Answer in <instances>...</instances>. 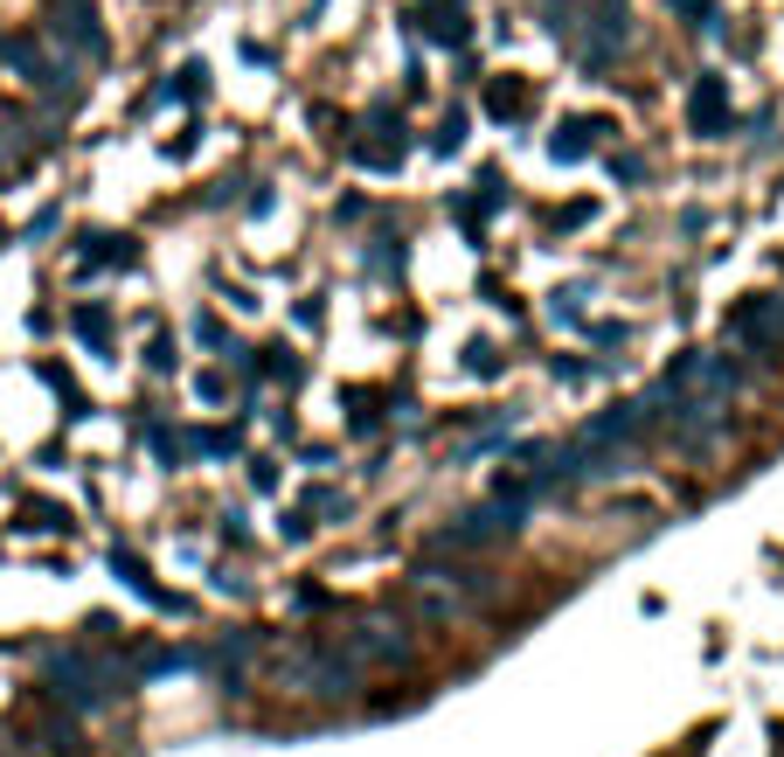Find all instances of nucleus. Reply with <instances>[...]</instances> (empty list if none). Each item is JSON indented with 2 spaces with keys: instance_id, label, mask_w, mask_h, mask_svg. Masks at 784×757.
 Masks as SVG:
<instances>
[{
  "instance_id": "obj_12",
  "label": "nucleus",
  "mask_w": 784,
  "mask_h": 757,
  "mask_svg": "<svg viewBox=\"0 0 784 757\" xmlns=\"http://www.w3.org/2000/svg\"><path fill=\"white\" fill-rule=\"evenodd\" d=\"M22 536H70V507H56V501H22Z\"/></svg>"
},
{
  "instance_id": "obj_3",
  "label": "nucleus",
  "mask_w": 784,
  "mask_h": 757,
  "mask_svg": "<svg viewBox=\"0 0 784 757\" xmlns=\"http://www.w3.org/2000/svg\"><path fill=\"white\" fill-rule=\"evenodd\" d=\"M528 521V507L521 501H507V494H493L486 507H472V515H458L445 536H437V549H486V542H500L514 536V528Z\"/></svg>"
},
{
  "instance_id": "obj_9",
  "label": "nucleus",
  "mask_w": 784,
  "mask_h": 757,
  "mask_svg": "<svg viewBox=\"0 0 784 757\" xmlns=\"http://www.w3.org/2000/svg\"><path fill=\"white\" fill-rule=\"evenodd\" d=\"M528 111H534V84L528 77H486V119L521 125Z\"/></svg>"
},
{
  "instance_id": "obj_6",
  "label": "nucleus",
  "mask_w": 784,
  "mask_h": 757,
  "mask_svg": "<svg viewBox=\"0 0 784 757\" xmlns=\"http://www.w3.org/2000/svg\"><path fill=\"white\" fill-rule=\"evenodd\" d=\"M403 22L424 35V43H437V49H466V43H472V22H466V8H458V0H417Z\"/></svg>"
},
{
  "instance_id": "obj_15",
  "label": "nucleus",
  "mask_w": 784,
  "mask_h": 757,
  "mask_svg": "<svg viewBox=\"0 0 784 757\" xmlns=\"http://www.w3.org/2000/svg\"><path fill=\"white\" fill-rule=\"evenodd\" d=\"M410 264V251H403V237H375V251H369V272L375 278H396Z\"/></svg>"
},
{
  "instance_id": "obj_8",
  "label": "nucleus",
  "mask_w": 784,
  "mask_h": 757,
  "mask_svg": "<svg viewBox=\"0 0 784 757\" xmlns=\"http://www.w3.org/2000/svg\"><path fill=\"white\" fill-rule=\"evenodd\" d=\"M111 570H119V577H125V591H140L153 612H188V598H181V591H167V584H153V570H146L140 556H132L125 542H111Z\"/></svg>"
},
{
  "instance_id": "obj_10",
  "label": "nucleus",
  "mask_w": 784,
  "mask_h": 757,
  "mask_svg": "<svg viewBox=\"0 0 784 757\" xmlns=\"http://www.w3.org/2000/svg\"><path fill=\"white\" fill-rule=\"evenodd\" d=\"M598 132H604V119H563L556 132H548V160H563V167L590 160V146H598Z\"/></svg>"
},
{
  "instance_id": "obj_18",
  "label": "nucleus",
  "mask_w": 784,
  "mask_h": 757,
  "mask_svg": "<svg viewBox=\"0 0 784 757\" xmlns=\"http://www.w3.org/2000/svg\"><path fill=\"white\" fill-rule=\"evenodd\" d=\"M466 132H472V125H466V111H451V119L431 132V154H458V146H466Z\"/></svg>"
},
{
  "instance_id": "obj_20",
  "label": "nucleus",
  "mask_w": 784,
  "mask_h": 757,
  "mask_svg": "<svg viewBox=\"0 0 784 757\" xmlns=\"http://www.w3.org/2000/svg\"><path fill=\"white\" fill-rule=\"evenodd\" d=\"M305 515H348V494H334V486H313V494H305Z\"/></svg>"
},
{
  "instance_id": "obj_5",
  "label": "nucleus",
  "mask_w": 784,
  "mask_h": 757,
  "mask_svg": "<svg viewBox=\"0 0 784 757\" xmlns=\"http://www.w3.org/2000/svg\"><path fill=\"white\" fill-rule=\"evenodd\" d=\"M687 125L695 140H729L736 132V105H729V77L722 70H701L695 91H687Z\"/></svg>"
},
{
  "instance_id": "obj_21",
  "label": "nucleus",
  "mask_w": 784,
  "mask_h": 757,
  "mask_svg": "<svg viewBox=\"0 0 784 757\" xmlns=\"http://www.w3.org/2000/svg\"><path fill=\"white\" fill-rule=\"evenodd\" d=\"M674 14L687 28H715V0H674Z\"/></svg>"
},
{
  "instance_id": "obj_13",
  "label": "nucleus",
  "mask_w": 784,
  "mask_h": 757,
  "mask_svg": "<svg viewBox=\"0 0 784 757\" xmlns=\"http://www.w3.org/2000/svg\"><path fill=\"white\" fill-rule=\"evenodd\" d=\"M181 438H188V459H237V452H243L237 431H208V424L181 431Z\"/></svg>"
},
{
  "instance_id": "obj_14",
  "label": "nucleus",
  "mask_w": 784,
  "mask_h": 757,
  "mask_svg": "<svg viewBox=\"0 0 784 757\" xmlns=\"http://www.w3.org/2000/svg\"><path fill=\"white\" fill-rule=\"evenodd\" d=\"M70 334L91 340V348H105V340H111V313H105V307H76V313H70Z\"/></svg>"
},
{
  "instance_id": "obj_1",
  "label": "nucleus",
  "mask_w": 784,
  "mask_h": 757,
  "mask_svg": "<svg viewBox=\"0 0 784 757\" xmlns=\"http://www.w3.org/2000/svg\"><path fill=\"white\" fill-rule=\"evenodd\" d=\"M49 688L63 695L70 709H105L111 695L132 688V674L98 647H63V653H49Z\"/></svg>"
},
{
  "instance_id": "obj_24",
  "label": "nucleus",
  "mask_w": 784,
  "mask_h": 757,
  "mask_svg": "<svg viewBox=\"0 0 784 757\" xmlns=\"http://www.w3.org/2000/svg\"><path fill=\"white\" fill-rule=\"evenodd\" d=\"M313 536V515H305V507H292V515H285V542H305Z\"/></svg>"
},
{
  "instance_id": "obj_25",
  "label": "nucleus",
  "mask_w": 784,
  "mask_h": 757,
  "mask_svg": "<svg viewBox=\"0 0 784 757\" xmlns=\"http://www.w3.org/2000/svg\"><path fill=\"white\" fill-rule=\"evenodd\" d=\"M251 480H257V494H272V486H278V466H272V459H251Z\"/></svg>"
},
{
  "instance_id": "obj_16",
  "label": "nucleus",
  "mask_w": 784,
  "mask_h": 757,
  "mask_svg": "<svg viewBox=\"0 0 784 757\" xmlns=\"http://www.w3.org/2000/svg\"><path fill=\"white\" fill-rule=\"evenodd\" d=\"M202 91H208V70H202V63H181L174 77H167V98H181V105H195Z\"/></svg>"
},
{
  "instance_id": "obj_11",
  "label": "nucleus",
  "mask_w": 784,
  "mask_h": 757,
  "mask_svg": "<svg viewBox=\"0 0 784 757\" xmlns=\"http://www.w3.org/2000/svg\"><path fill=\"white\" fill-rule=\"evenodd\" d=\"M35 375H43V383L56 389V404H63V418H70V424H84V418H91V396L76 389V375H70V369H56V362H35Z\"/></svg>"
},
{
  "instance_id": "obj_26",
  "label": "nucleus",
  "mask_w": 784,
  "mask_h": 757,
  "mask_svg": "<svg viewBox=\"0 0 784 757\" xmlns=\"http://www.w3.org/2000/svg\"><path fill=\"white\" fill-rule=\"evenodd\" d=\"M146 369H160V375H167V369H174V340H153V355H146Z\"/></svg>"
},
{
  "instance_id": "obj_7",
  "label": "nucleus",
  "mask_w": 784,
  "mask_h": 757,
  "mask_svg": "<svg viewBox=\"0 0 784 757\" xmlns=\"http://www.w3.org/2000/svg\"><path fill=\"white\" fill-rule=\"evenodd\" d=\"M132 264H140V237H125V230L76 237V272H132Z\"/></svg>"
},
{
  "instance_id": "obj_22",
  "label": "nucleus",
  "mask_w": 784,
  "mask_h": 757,
  "mask_svg": "<svg viewBox=\"0 0 784 757\" xmlns=\"http://www.w3.org/2000/svg\"><path fill=\"white\" fill-rule=\"evenodd\" d=\"M466 355H472V362H466L472 375H500V355H493V348H486V340H472V348H466Z\"/></svg>"
},
{
  "instance_id": "obj_4",
  "label": "nucleus",
  "mask_w": 784,
  "mask_h": 757,
  "mask_svg": "<svg viewBox=\"0 0 784 757\" xmlns=\"http://www.w3.org/2000/svg\"><path fill=\"white\" fill-rule=\"evenodd\" d=\"M56 14V43L63 56H84V63H105V22H98V0H49Z\"/></svg>"
},
{
  "instance_id": "obj_23",
  "label": "nucleus",
  "mask_w": 784,
  "mask_h": 757,
  "mask_svg": "<svg viewBox=\"0 0 784 757\" xmlns=\"http://www.w3.org/2000/svg\"><path fill=\"white\" fill-rule=\"evenodd\" d=\"M611 175L618 181H646V160L639 154H611Z\"/></svg>"
},
{
  "instance_id": "obj_17",
  "label": "nucleus",
  "mask_w": 784,
  "mask_h": 757,
  "mask_svg": "<svg viewBox=\"0 0 784 757\" xmlns=\"http://www.w3.org/2000/svg\"><path fill=\"white\" fill-rule=\"evenodd\" d=\"M264 355H272V362H264V375H272V383H285V389L305 383V362H299L292 348H264Z\"/></svg>"
},
{
  "instance_id": "obj_19",
  "label": "nucleus",
  "mask_w": 784,
  "mask_h": 757,
  "mask_svg": "<svg viewBox=\"0 0 784 757\" xmlns=\"http://www.w3.org/2000/svg\"><path fill=\"white\" fill-rule=\"evenodd\" d=\"M22 154H28L22 146V119L8 111V119H0V167H22Z\"/></svg>"
},
{
  "instance_id": "obj_2",
  "label": "nucleus",
  "mask_w": 784,
  "mask_h": 757,
  "mask_svg": "<svg viewBox=\"0 0 784 757\" xmlns=\"http://www.w3.org/2000/svg\"><path fill=\"white\" fill-rule=\"evenodd\" d=\"M354 167H375V175H396V167L410 160V125H403V111L396 105H375L369 119H361V132L348 146H340Z\"/></svg>"
}]
</instances>
